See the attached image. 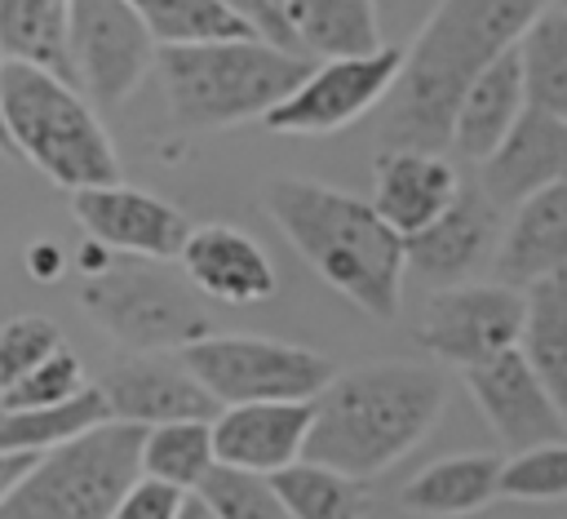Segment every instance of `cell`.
<instances>
[{
	"instance_id": "cell-1",
	"label": "cell",
	"mask_w": 567,
	"mask_h": 519,
	"mask_svg": "<svg viewBox=\"0 0 567 519\" xmlns=\"http://www.w3.org/2000/svg\"><path fill=\"white\" fill-rule=\"evenodd\" d=\"M545 4L549 0H439L403 53V71L385 98V146L443 151L465 84L505 49H514L523 27Z\"/></svg>"
},
{
	"instance_id": "cell-2",
	"label": "cell",
	"mask_w": 567,
	"mask_h": 519,
	"mask_svg": "<svg viewBox=\"0 0 567 519\" xmlns=\"http://www.w3.org/2000/svg\"><path fill=\"white\" fill-rule=\"evenodd\" d=\"M443 404L447 386L430 364L381 359L332 373V381L310 399V435L301 457L354 479H372L434 430Z\"/></svg>"
},
{
	"instance_id": "cell-3",
	"label": "cell",
	"mask_w": 567,
	"mask_h": 519,
	"mask_svg": "<svg viewBox=\"0 0 567 519\" xmlns=\"http://www.w3.org/2000/svg\"><path fill=\"white\" fill-rule=\"evenodd\" d=\"M261 200L284 240L328 288L372 319L403 311V235L368 200L310 177H270Z\"/></svg>"
},
{
	"instance_id": "cell-4",
	"label": "cell",
	"mask_w": 567,
	"mask_h": 519,
	"mask_svg": "<svg viewBox=\"0 0 567 519\" xmlns=\"http://www.w3.org/2000/svg\"><path fill=\"white\" fill-rule=\"evenodd\" d=\"M155 71L168 111L182 129H230L261 120L288 89L310 71L306 53L284 49L266 35H230L208 44L155 49Z\"/></svg>"
},
{
	"instance_id": "cell-5",
	"label": "cell",
	"mask_w": 567,
	"mask_h": 519,
	"mask_svg": "<svg viewBox=\"0 0 567 519\" xmlns=\"http://www.w3.org/2000/svg\"><path fill=\"white\" fill-rule=\"evenodd\" d=\"M0 111L13 151L53 186L80 191L120 177V155L71 80L22 58H0Z\"/></svg>"
},
{
	"instance_id": "cell-6",
	"label": "cell",
	"mask_w": 567,
	"mask_h": 519,
	"mask_svg": "<svg viewBox=\"0 0 567 519\" xmlns=\"http://www.w3.org/2000/svg\"><path fill=\"white\" fill-rule=\"evenodd\" d=\"M80 271V306L128 350H182L208 333V315L195 302V288L186 275H173L168 262L111 253L89 240Z\"/></svg>"
},
{
	"instance_id": "cell-7",
	"label": "cell",
	"mask_w": 567,
	"mask_h": 519,
	"mask_svg": "<svg viewBox=\"0 0 567 519\" xmlns=\"http://www.w3.org/2000/svg\"><path fill=\"white\" fill-rule=\"evenodd\" d=\"M142 426L97 421L84 435L35 452L0 497V519H106L142 475Z\"/></svg>"
},
{
	"instance_id": "cell-8",
	"label": "cell",
	"mask_w": 567,
	"mask_h": 519,
	"mask_svg": "<svg viewBox=\"0 0 567 519\" xmlns=\"http://www.w3.org/2000/svg\"><path fill=\"white\" fill-rule=\"evenodd\" d=\"M177 355L195 373V381L217 399V408L261 399H315L337 373L332 359L310 346L248 333H204Z\"/></svg>"
},
{
	"instance_id": "cell-9",
	"label": "cell",
	"mask_w": 567,
	"mask_h": 519,
	"mask_svg": "<svg viewBox=\"0 0 567 519\" xmlns=\"http://www.w3.org/2000/svg\"><path fill=\"white\" fill-rule=\"evenodd\" d=\"M403 71V49L381 44L372 53L354 58H323L310 62V71L288 89L284 102H275L261 120L270 133L284 138H323L337 129H350L372 106H381Z\"/></svg>"
},
{
	"instance_id": "cell-10",
	"label": "cell",
	"mask_w": 567,
	"mask_h": 519,
	"mask_svg": "<svg viewBox=\"0 0 567 519\" xmlns=\"http://www.w3.org/2000/svg\"><path fill=\"white\" fill-rule=\"evenodd\" d=\"M66 58L75 89L97 106H115L155 67V40L128 0H71Z\"/></svg>"
},
{
	"instance_id": "cell-11",
	"label": "cell",
	"mask_w": 567,
	"mask_h": 519,
	"mask_svg": "<svg viewBox=\"0 0 567 519\" xmlns=\"http://www.w3.org/2000/svg\"><path fill=\"white\" fill-rule=\"evenodd\" d=\"M518 328H523V288L501 279H461L425 297L416 319V342L434 359L465 373L509 350L518 342Z\"/></svg>"
},
{
	"instance_id": "cell-12",
	"label": "cell",
	"mask_w": 567,
	"mask_h": 519,
	"mask_svg": "<svg viewBox=\"0 0 567 519\" xmlns=\"http://www.w3.org/2000/svg\"><path fill=\"white\" fill-rule=\"evenodd\" d=\"M71 217L93 244L128 257H151V262H177V248L190 231L177 204L142 186H128L120 177L71 191Z\"/></svg>"
},
{
	"instance_id": "cell-13",
	"label": "cell",
	"mask_w": 567,
	"mask_h": 519,
	"mask_svg": "<svg viewBox=\"0 0 567 519\" xmlns=\"http://www.w3.org/2000/svg\"><path fill=\"white\" fill-rule=\"evenodd\" d=\"M115 421L159 426V421H213L217 399L195 381L177 350H128L102 368L93 381Z\"/></svg>"
},
{
	"instance_id": "cell-14",
	"label": "cell",
	"mask_w": 567,
	"mask_h": 519,
	"mask_svg": "<svg viewBox=\"0 0 567 519\" xmlns=\"http://www.w3.org/2000/svg\"><path fill=\"white\" fill-rule=\"evenodd\" d=\"M461 381L505 452H523L532 444H549V439L567 435V413L554 404V395L527 368L518 346L465 368Z\"/></svg>"
},
{
	"instance_id": "cell-15",
	"label": "cell",
	"mask_w": 567,
	"mask_h": 519,
	"mask_svg": "<svg viewBox=\"0 0 567 519\" xmlns=\"http://www.w3.org/2000/svg\"><path fill=\"white\" fill-rule=\"evenodd\" d=\"M496 240H501L496 204L478 191V182L474 186L461 182L456 200L430 226H421L403 240V262L412 275L443 288V284L474 279L483 266H492Z\"/></svg>"
},
{
	"instance_id": "cell-16",
	"label": "cell",
	"mask_w": 567,
	"mask_h": 519,
	"mask_svg": "<svg viewBox=\"0 0 567 519\" xmlns=\"http://www.w3.org/2000/svg\"><path fill=\"white\" fill-rule=\"evenodd\" d=\"M213 452L217 466L275 475L306 452L310 435V399H261V404H226L217 408Z\"/></svg>"
},
{
	"instance_id": "cell-17",
	"label": "cell",
	"mask_w": 567,
	"mask_h": 519,
	"mask_svg": "<svg viewBox=\"0 0 567 519\" xmlns=\"http://www.w3.org/2000/svg\"><path fill=\"white\" fill-rule=\"evenodd\" d=\"M554 182H567V115L523 106L501 146L478 164V191L496 208H514Z\"/></svg>"
},
{
	"instance_id": "cell-18",
	"label": "cell",
	"mask_w": 567,
	"mask_h": 519,
	"mask_svg": "<svg viewBox=\"0 0 567 519\" xmlns=\"http://www.w3.org/2000/svg\"><path fill=\"white\" fill-rule=\"evenodd\" d=\"M177 266L190 288L226 306H252L275 293V266L266 248L248 231L226 226V222L190 226L177 248Z\"/></svg>"
},
{
	"instance_id": "cell-19",
	"label": "cell",
	"mask_w": 567,
	"mask_h": 519,
	"mask_svg": "<svg viewBox=\"0 0 567 519\" xmlns=\"http://www.w3.org/2000/svg\"><path fill=\"white\" fill-rule=\"evenodd\" d=\"M461 191V177L443 151L425 146H385L377 155V186L372 208L408 240L412 231L430 226Z\"/></svg>"
},
{
	"instance_id": "cell-20",
	"label": "cell",
	"mask_w": 567,
	"mask_h": 519,
	"mask_svg": "<svg viewBox=\"0 0 567 519\" xmlns=\"http://www.w3.org/2000/svg\"><path fill=\"white\" fill-rule=\"evenodd\" d=\"M554 271H567V182L518 200L492 253V279L514 288H527Z\"/></svg>"
},
{
	"instance_id": "cell-21",
	"label": "cell",
	"mask_w": 567,
	"mask_h": 519,
	"mask_svg": "<svg viewBox=\"0 0 567 519\" xmlns=\"http://www.w3.org/2000/svg\"><path fill=\"white\" fill-rule=\"evenodd\" d=\"M527 106V93H523V71H518V53L505 49L496 62H487L461 93L456 111H452V124H447V146L470 160V164H483L501 138L514 129V120L523 115Z\"/></svg>"
},
{
	"instance_id": "cell-22",
	"label": "cell",
	"mask_w": 567,
	"mask_h": 519,
	"mask_svg": "<svg viewBox=\"0 0 567 519\" xmlns=\"http://www.w3.org/2000/svg\"><path fill=\"white\" fill-rule=\"evenodd\" d=\"M501 457L492 452H452L430 461L425 470H416L403 492L399 506L408 515L421 519H465L478 515L483 506H492L501 497Z\"/></svg>"
},
{
	"instance_id": "cell-23",
	"label": "cell",
	"mask_w": 567,
	"mask_h": 519,
	"mask_svg": "<svg viewBox=\"0 0 567 519\" xmlns=\"http://www.w3.org/2000/svg\"><path fill=\"white\" fill-rule=\"evenodd\" d=\"M288 40L306 58H354L381 49L377 0H284Z\"/></svg>"
},
{
	"instance_id": "cell-24",
	"label": "cell",
	"mask_w": 567,
	"mask_h": 519,
	"mask_svg": "<svg viewBox=\"0 0 567 519\" xmlns=\"http://www.w3.org/2000/svg\"><path fill=\"white\" fill-rule=\"evenodd\" d=\"M514 346L567 413V271H554L523 288V328Z\"/></svg>"
},
{
	"instance_id": "cell-25",
	"label": "cell",
	"mask_w": 567,
	"mask_h": 519,
	"mask_svg": "<svg viewBox=\"0 0 567 519\" xmlns=\"http://www.w3.org/2000/svg\"><path fill=\"white\" fill-rule=\"evenodd\" d=\"M106 417H111V408L93 381L84 390H75L71 399H58L44 408H4L0 413V452L35 457V452H49V448L84 435L89 426H97Z\"/></svg>"
},
{
	"instance_id": "cell-26",
	"label": "cell",
	"mask_w": 567,
	"mask_h": 519,
	"mask_svg": "<svg viewBox=\"0 0 567 519\" xmlns=\"http://www.w3.org/2000/svg\"><path fill=\"white\" fill-rule=\"evenodd\" d=\"M270 484L292 519H368L372 510V492L363 488V479L310 457H297L292 466L275 470Z\"/></svg>"
},
{
	"instance_id": "cell-27",
	"label": "cell",
	"mask_w": 567,
	"mask_h": 519,
	"mask_svg": "<svg viewBox=\"0 0 567 519\" xmlns=\"http://www.w3.org/2000/svg\"><path fill=\"white\" fill-rule=\"evenodd\" d=\"M527 106L567 115V13L545 4L514 44Z\"/></svg>"
},
{
	"instance_id": "cell-28",
	"label": "cell",
	"mask_w": 567,
	"mask_h": 519,
	"mask_svg": "<svg viewBox=\"0 0 567 519\" xmlns=\"http://www.w3.org/2000/svg\"><path fill=\"white\" fill-rule=\"evenodd\" d=\"M66 4L71 0H0V58H22L71 80Z\"/></svg>"
},
{
	"instance_id": "cell-29",
	"label": "cell",
	"mask_w": 567,
	"mask_h": 519,
	"mask_svg": "<svg viewBox=\"0 0 567 519\" xmlns=\"http://www.w3.org/2000/svg\"><path fill=\"white\" fill-rule=\"evenodd\" d=\"M142 475L173 484L182 492H195L208 470L217 466L213 452V426L208 421H159V426H142V452H137Z\"/></svg>"
},
{
	"instance_id": "cell-30",
	"label": "cell",
	"mask_w": 567,
	"mask_h": 519,
	"mask_svg": "<svg viewBox=\"0 0 567 519\" xmlns=\"http://www.w3.org/2000/svg\"><path fill=\"white\" fill-rule=\"evenodd\" d=\"M151 31L155 49H177V44H208V40H230V35H257L226 0H128Z\"/></svg>"
},
{
	"instance_id": "cell-31",
	"label": "cell",
	"mask_w": 567,
	"mask_h": 519,
	"mask_svg": "<svg viewBox=\"0 0 567 519\" xmlns=\"http://www.w3.org/2000/svg\"><path fill=\"white\" fill-rule=\"evenodd\" d=\"M195 497L217 519H292L288 506L279 501L270 475H252V470H235V466H213L208 479L195 488Z\"/></svg>"
},
{
	"instance_id": "cell-32",
	"label": "cell",
	"mask_w": 567,
	"mask_h": 519,
	"mask_svg": "<svg viewBox=\"0 0 567 519\" xmlns=\"http://www.w3.org/2000/svg\"><path fill=\"white\" fill-rule=\"evenodd\" d=\"M496 488L514 501H567V435L509 452L501 461Z\"/></svg>"
},
{
	"instance_id": "cell-33",
	"label": "cell",
	"mask_w": 567,
	"mask_h": 519,
	"mask_svg": "<svg viewBox=\"0 0 567 519\" xmlns=\"http://www.w3.org/2000/svg\"><path fill=\"white\" fill-rule=\"evenodd\" d=\"M62 346V328L35 311L27 315H13L0 324V395L22 381L31 368H40L53 350Z\"/></svg>"
},
{
	"instance_id": "cell-34",
	"label": "cell",
	"mask_w": 567,
	"mask_h": 519,
	"mask_svg": "<svg viewBox=\"0 0 567 519\" xmlns=\"http://www.w3.org/2000/svg\"><path fill=\"white\" fill-rule=\"evenodd\" d=\"M84 386H89L84 364H80V355L62 342L40 368H31L22 381H13V386L0 395V408H44V404L71 399V395L84 390Z\"/></svg>"
},
{
	"instance_id": "cell-35",
	"label": "cell",
	"mask_w": 567,
	"mask_h": 519,
	"mask_svg": "<svg viewBox=\"0 0 567 519\" xmlns=\"http://www.w3.org/2000/svg\"><path fill=\"white\" fill-rule=\"evenodd\" d=\"M186 497H190V492H182V488H173V484H159V479H151V475H137V479L124 488V497L115 501V510H111L106 519H177V510H182Z\"/></svg>"
},
{
	"instance_id": "cell-36",
	"label": "cell",
	"mask_w": 567,
	"mask_h": 519,
	"mask_svg": "<svg viewBox=\"0 0 567 519\" xmlns=\"http://www.w3.org/2000/svg\"><path fill=\"white\" fill-rule=\"evenodd\" d=\"M257 35H266V40H275V44H284V49H292V40H288V22H284V0H226Z\"/></svg>"
},
{
	"instance_id": "cell-37",
	"label": "cell",
	"mask_w": 567,
	"mask_h": 519,
	"mask_svg": "<svg viewBox=\"0 0 567 519\" xmlns=\"http://www.w3.org/2000/svg\"><path fill=\"white\" fill-rule=\"evenodd\" d=\"M27 271L35 275V279H58V271H62V253L53 248V244H31V253H27Z\"/></svg>"
},
{
	"instance_id": "cell-38",
	"label": "cell",
	"mask_w": 567,
	"mask_h": 519,
	"mask_svg": "<svg viewBox=\"0 0 567 519\" xmlns=\"http://www.w3.org/2000/svg\"><path fill=\"white\" fill-rule=\"evenodd\" d=\"M27 461H31V457H18V452H0V497H4V492H9V484H13V479L27 470Z\"/></svg>"
},
{
	"instance_id": "cell-39",
	"label": "cell",
	"mask_w": 567,
	"mask_h": 519,
	"mask_svg": "<svg viewBox=\"0 0 567 519\" xmlns=\"http://www.w3.org/2000/svg\"><path fill=\"white\" fill-rule=\"evenodd\" d=\"M177 519H217V515H213V510H208V506H204V501H199V497L190 492V497L182 501V510H177Z\"/></svg>"
},
{
	"instance_id": "cell-40",
	"label": "cell",
	"mask_w": 567,
	"mask_h": 519,
	"mask_svg": "<svg viewBox=\"0 0 567 519\" xmlns=\"http://www.w3.org/2000/svg\"><path fill=\"white\" fill-rule=\"evenodd\" d=\"M0 155H18V151H13V138H9V129H4V111H0Z\"/></svg>"
},
{
	"instance_id": "cell-41",
	"label": "cell",
	"mask_w": 567,
	"mask_h": 519,
	"mask_svg": "<svg viewBox=\"0 0 567 519\" xmlns=\"http://www.w3.org/2000/svg\"><path fill=\"white\" fill-rule=\"evenodd\" d=\"M549 4H554V9H563V13H567V0H549Z\"/></svg>"
},
{
	"instance_id": "cell-42",
	"label": "cell",
	"mask_w": 567,
	"mask_h": 519,
	"mask_svg": "<svg viewBox=\"0 0 567 519\" xmlns=\"http://www.w3.org/2000/svg\"><path fill=\"white\" fill-rule=\"evenodd\" d=\"M0 413H4V408H0Z\"/></svg>"
}]
</instances>
